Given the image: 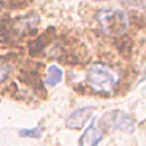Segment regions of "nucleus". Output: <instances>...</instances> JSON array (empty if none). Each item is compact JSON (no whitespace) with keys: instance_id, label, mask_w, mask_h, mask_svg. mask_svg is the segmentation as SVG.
Returning <instances> with one entry per match:
<instances>
[{"instance_id":"2","label":"nucleus","mask_w":146,"mask_h":146,"mask_svg":"<svg viewBox=\"0 0 146 146\" xmlns=\"http://www.w3.org/2000/svg\"><path fill=\"white\" fill-rule=\"evenodd\" d=\"M86 82L96 92L108 93L117 84V76L108 65L93 64L86 74Z\"/></svg>"},{"instance_id":"5","label":"nucleus","mask_w":146,"mask_h":146,"mask_svg":"<svg viewBox=\"0 0 146 146\" xmlns=\"http://www.w3.org/2000/svg\"><path fill=\"white\" fill-rule=\"evenodd\" d=\"M101 139H102V131L94 125H90L82 133L78 143H80V146H98Z\"/></svg>"},{"instance_id":"1","label":"nucleus","mask_w":146,"mask_h":146,"mask_svg":"<svg viewBox=\"0 0 146 146\" xmlns=\"http://www.w3.org/2000/svg\"><path fill=\"white\" fill-rule=\"evenodd\" d=\"M97 20L105 35L110 37H119L129 27V17L126 12L117 8H105L98 12Z\"/></svg>"},{"instance_id":"4","label":"nucleus","mask_w":146,"mask_h":146,"mask_svg":"<svg viewBox=\"0 0 146 146\" xmlns=\"http://www.w3.org/2000/svg\"><path fill=\"white\" fill-rule=\"evenodd\" d=\"M93 115L92 108H82L78 110L73 111L72 114L66 118V126L69 129H81Z\"/></svg>"},{"instance_id":"3","label":"nucleus","mask_w":146,"mask_h":146,"mask_svg":"<svg viewBox=\"0 0 146 146\" xmlns=\"http://www.w3.org/2000/svg\"><path fill=\"white\" fill-rule=\"evenodd\" d=\"M100 125L105 131H108L110 127L118 129V130H129L134 129V122L127 114L122 111H109L100 119Z\"/></svg>"},{"instance_id":"7","label":"nucleus","mask_w":146,"mask_h":146,"mask_svg":"<svg viewBox=\"0 0 146 146\" xmlns=\"http://www.w3.org/2000/svg\"><path fill=\"white\" fill-rule=\"evenodd\" d=\"M44 130V127L38 126L35 129H21L19 131L20 137H31V138H40L41 137V133Z\"/></svg>"},{"instance_id":"8","label":"nucleus","mask_w":146,"mask_h":146,"mask_svg":"<svg viewBox=\"0 0 146 146\" xmlns=\"http://www.w3.org/2000/svg\"><path fill=\"white\" fill-rule=\"evenodd\" d=\"M98 1H102V0H98Z\"/></svg>"},{"instance_id":"6","label":"nucleus","mask_w":146,"mask_h":146,"mask_svg":"<svg viewBox=\"0 0 146 146\" xmlns=\"http://www.w3.org/2000/svg\"><path fill=\"white\" fill-rule=\"evenodd\" d=\"M62 78V70L57 65H50L46 72V84L56 85L58 84Z\"/></svg>"}]
</instances>
